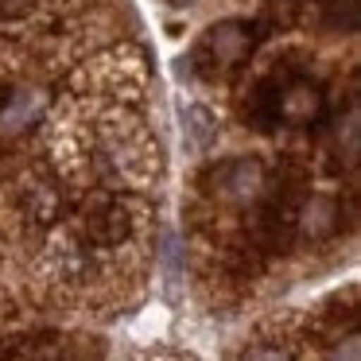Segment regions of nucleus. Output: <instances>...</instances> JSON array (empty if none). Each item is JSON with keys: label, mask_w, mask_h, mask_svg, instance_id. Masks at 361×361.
<instances>
[{"label": "nucleus", "mask_w": 361, "mask_h": 361, "mask_svg": "<svg viewBox=\"0 0 361 361\" xmlns=\"http://www.w3.org/2000/svg\"><path fill=\"white\" fill-rule=\"evenodd\" d=\"M257 24L249 20H221L198 43V59L206 63V74H229L252 55L257 47Z\"/></svg>", "instance_id": "f257e3e1"}, {"label": "nucleus", "mask_w": 361, "mask_h": 361, "mask_svg": "<svg viewBox=\"0 0 361 361\" xmlns=\"http://www.w3.org/2000/svg\"><path fill=\"white\" fill-rule=\"evenodd\" d=\"M272 109H276V125L311 128L322 117V109H326V94L311 78H291L272 94Z\"/></svg>", "instance_id": "f03ea898"}, {"label": "nucleus", "mask_w": 361, "mask_h": 361, "mask_svg": "<svg viewBox=\"0 0 361 361\" xmlns=\"http://www.w3.org/2000/svg\"><path fill=\"white\" fill-rule=\"evenodd\" d=\"M210 183L226 202H252L264 190V167L257 159H229L210 175Z\"/></svg>", "instance_id": "7ed1b4c3"}, {"label": "nucleus", "mask_w": 361, "mask_h": 361, "mask_svg": "<svg viewBox=\"0 0 361 361\" xmlns=\"http://www.w3.org/2000/svg\"><path fill=\"white\" fill-rule=\"evenodd\" d=\"M43 109H47V97L35 94V90H20V94H12L8 105L0 109V133H4V136L24 133L27 125H35V121H39Z\"/></svg>", "instance_id": "20e7f679"}, {"label": "nucleus", "mask_w": 361, "mask_h": 361, "mask_svg": "<svg viewBox=\"0 0 361 361\" xmlns=\"http://www.w3.org/2000/svg\"><path fill=\"white\" fill-rule=\"evenodd\" d=\"M299 229H303V237H311V241L330 237L338 229V202L326 195H311L303 202V210H299Z\"/></svg>", "instance_id": "39448f33"}, {"label": "nucleus", "mask_w": 361, "mask_h": 361, "mask_svg": "<svg viewBox=\"0 0 361 361\" xmlns=\"http://www.w3.org/2000/svg\"><path fill=\"white\" fill-rule=\"evenodd\" d=\"M86 237H90V241H97V245H117V241H125V237H128V214L117 210V206H105V210L90 214Z\"/></svg>", "instance_id": "423d86ee"}, {"label": "nucleus", "mask_w": 361, "mask_h": 361, "mask_svg": "<svg viewBox=\"0 0 361 361\" xmlns=\"http://www.w3.org/2000/svg\"><path fill=\"white\" fill-rule=\"evenodd\" d=\"M319 24L326 32H342V35H353L361 24V8L357 0H319Z\"/></svg>", "instance_id": "0eeeda50"}, {"label": "nucleus", "mask_w": 361, "mask_h": 361, "mask_svg": "<svg viewBox=\"0 0 361 361\" xmlns=\"http://www.w3.org/2000/svg\"><path fill=\"white\" fill-rule=\"evenodd\" d=\"M187 133H190V140H195L198 148H206V144H210V136H214V117H210V109H202V105H190V109H187Z\"/></svg>", "instance_id": "6e6552de"}, {"label": "nucleus", "mask_w": 361, "mask_h": 361, "mask_svg": "<svg viewBox=\"0 0 361 361\" xmlns=\"http://www.w3.org/2000/svg\"><path fill=\"white\" fill-rule=\"evenodd\" d=\"M334 140H345V159L357 156V105H350V113H345V128H334Z\"/></svg>", "instance_id": "1a4fd4ad"}, {"label": "nucleus", "mask_w": 361, "mask_h": 361, "mask_svg": "<svg viewBox=\"0 0 361 361\" xmlns=\"http://www.w3.org/2000/svg\"><path fill=\"white\" fill-rule=\"evenodd\" d=\"M35 8V0H0V20H20Z\"/></svg>", "instance_id": "9d476101"}, {"label": "nucleus", "mask_w": 361, "mask_h": 361, "mask_svg": "<svg viewBox=\"0 0 361 361\" xmlns=\"http://www.w3.org/2000/svg\"><path fill=\"white\" fill-rule=\"evenodd\" d=\"M276 4H295V0H276Z\"/></svg>", "instance_id": "9b49d317"}]
</instances>
